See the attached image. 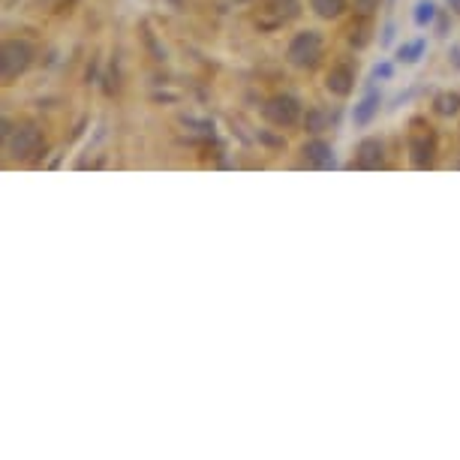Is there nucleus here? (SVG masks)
Masks as SVG:
<instances>
[{
    "mask_svg": "<svg viewBox=\"0 0 460 460\" xmlns=\"http://www.w3.org/2000/svg\"><path fill=\"white\" fill-rule=\"evenodd\" d=\"M322 54H325L322 33H319V31H301V33L292 36L286 58H289V63H292V67H298V69H313L316 63L322 60Z\"/></svg>",
    "mask_w": 460,
    "mask_h": 460,
    "instance_id": "obj_1",
    "label": "nucleus"
},
{
    "mask_svg": "<svg viewBox=\"0 0 460 460\" xmlns=\"http://www.w3.org/2000/svg\"><path fill=\"white\" fill-rule=\"evenodd\" d=\"M433 157H436V135L430 126H424L415 121V130L409 135V160L415 169H430Z\"/></svg>",
    "mask_w": 460,
    "mask_h": 460,
    "instance_id": "obj_2",
    "label": "nucleus"
},
{
    "mask_svg": "<svg viewBox=\"0 0 460 460\" xmlns=\"http://www.w3.org/2000/svg\"><path fill=\"white\" fill-rule=\"evenodd\" d=\"M31 60H33L31 42H24V40H9V42L3 45V78H6V81L18 78L22 72H27Z\"/></svg>",
    "mask_w": 460,
    "mask_h": 460,
    "instance_id": "obj_3",
    "label": "nucleus"
},
{
    "mask_svg": "<svg viewBox=\"0 0 460 460\" xmlns=\"http://www.w3.org/2000/svg\"><path fill=\"white\" fill-rule=\"evenodd\" d=\"M262 114H265L274 126H292L298 117H301V103H298L295 96H289V94H277L265 103Z\"/></svg>",
    "mask_w": 460,
    "mask_h": 460,
    "instance_id": "obj_4",
    "label": "nucleus"
},
{
    "mask_svg": "<svg viewBox=\"0 0 460 460\" xmlns=\"http://www.w3.org/2000/svg\"><path fill=\"white\" fill-rule=\"evenodd\" d=\"M42 148H45V135H42L40 126H22V130L12 135V142H9V153H12L15 160H31Z\"/></svg>",
    "mask_w": 460,
    "mask_h": 460,
    "instance_id": "obj_5",
    "label": "nucleus"
},
{
    "mask_svg": "<svg viewBox=\"0 0 460 460\" xmlns=\"http://www.w3.org/2000/svg\"><path fill=\"white\" fill-rule=\"evenodd\" d=\"M325 87H328L334 96H349L352 90H355V69H352L349 63L331 67L328 76H325Z\"/></svg>",
    "mask_w": 460,
    "mask_h": 460,
    "instance_id": "obj_6",
    "label": "nucleus"
},
{
    "mask_svg": "<svg viewBox=\"0 0 460 460\" xmlns=\"http://www.w3.org/2000/svg\"><path fill=\"white\" fill-rule=\"evenodd\" d=\"M385 162V144L379 139H361L355 148V166L358 169H379Z\"/></svg>",
    "mask_w": 460,
    "mask_h": 460,
    "instance_id": "obj_7",
    "label": "nucleus"
},
{
    "mask_svg": "<svg viewBox=\"0 0 460 460\" xmlns=\"http://www.w3.org/2000/svg\"><path fill=\"white\" fill-rule=\"evenodd\" d=\"M379 105H382V94H379L376 87H370L367 94L361 96V103L352 108V123H355V126H367V123L376 117Z\"/></svg>",
    "mask_w": 460,
    "mask_h": 460,
    "instance_id": "obj_8",
    "label": "nucleus"
},
{
    "mask_svg": "<svg viewBox=\"0 0 460 460\" xmlns=\"http://www.w3.org/2000/svg\"><path fill=\"white\" fill-rule=\"evenodd\" d=\"M304 160H307V166H313V169H328V166H334V151H331L328 142L310 139L304 144Z\"/></svg>",
    "mask_w": 460,
    "mask_h": 460,
    "instance_id": "obj_9",
    "label": "nucleus"
},
{
    "mask_svg": "<svg viewBox=\"0 0 460 460\" xmlns=\"http://www.w3.org/2000/svg\"><path fill=\"white\" fill-rule=\"evenodd\" d=\"M346 3L349 0H310L313 12L322 15V18H340L343 12H346Z\"/></svg>",
    "mask_w": 460,
    "mask_h": 460,
    "instance_id": "obj_10",
    "label": "nucleus"
},
{
    "mask_svg": "<svg viewBox=\"0 0 460 460\" xmlns=\"http://www.w3.org/2000/svg\"><path fill=\"white\" fill-rule=\"evenodd\" d=\"M424 49H427V42L421 40H412V42H403L400 49H397V60H403V63H418L421 60V54H424Z\"/></svg>",
    "mask_w": 460,
    "mask_h": 460,
    "instance_id": "obj_11",
    "label": "nucleus"
},
{
    "mask_svg": "<svg viewBox=\"0 0 460 460\" xmlns=\"http://www.w3.org/2000/svg\"><path fill=\"white\" fill-rule=\"evenodd\" d=\"M433 108H436L439 114H457L460 112V94H454V90H445V94H439L436 99H433Z\"/></svg>",
    "mask_w": 460,
    "mask_h": 460,
    "instance_id": "obj_12",
    "label": "nucleus"
},
{
    "mask_svg": "<svg viewBox=\"0 0 460 460\" xmlns=\"http://www.w3.org/2000/svg\"><path fill=\"white\" fill-rule=\"evenodd\" d=\"M412 18H415V24H418V27H430L433 22H436V6H433L430 0H418V3H415Z\"/></svg>",
    "mask_w": 460,
    "mask_h": 460,
    "instance_id": "obj_13",
    "label": "nucleus"
},
{
    "mask_svg": "<svg viewBox=\"0 0 460 460\" xmlns=\"http://www.w3.org/2000/svg\"><path fill=\"white\" fill-rule=\"evenodd\" d=\"M325 123H328V117H325L322 108H307V114H304V130L307 133H322L325 130Z\"/></svg>",
    "mask_w": 460,
    "mask_h": 460,
    "instance_id": "obj_14",
    "label": "nucleus"
},
{
    "mask_svg": "<svg viewBox=\"0 0 460 460\" xmlns=\"http://www.w3.org/2000/svg\"><path fill=\"white\" fill-rule=\"evenodd\" d=\"M379 3H382V0H352V9H355V15L370 18L379 9Z\"/></svg>",
    "mask_w": 460,
    "mask_h": 460,
    "instance_id": "obj_15",
    "label": "nucleus"
},
{
    "mask_svg": "<svg viewBox=\"0 0 460 460\" xmlns=\"http://www.w3.org/2000/svg\"><path fill=\"white\" fill-rule=\"evenodd\" d=\"M367 40H370V36H367L364 27H358V31L352 27V36H349V42H352V45H358V49H361V45H367Z\"/></svg>",
    "mask_w": 460,
    "mask_h": 460,
    "instance_id": "obj_16",
    "label": "nucleus"
},
{
    "mask_svg": "<svg viewBox=\"0 0 460 460\" xmlns=\"http://www.w3.org/2000/svg\"><path fill=\"white\" fill-rule=\"evenodd\" d=\"M373 76H376V78H382V81H388V78L394 76V67H391V63H376Z\"/></svg>",
    "mask_w": 460,
    "mask_h": 460,
    "instance_id": "obj_17",
    "label": "nucleus"
},
{
    "mask_svg": "<svg viewBox=\"0 0 460 460\" xmlns=\"http://www.w3.org/2000/svg\"><path fill=\"white\" fill-rule=\"evenodd\" d=\"M436 33L448 36V15H436Z\"/></svg>",
    "mask_w": 460,
    "mask_h": 460,
    "instance_id": "obj_18",
    "label": "nucleus"
},
{
    "mask_svg": "<svg viewBox=\"0 0 460 460\" xmlns=\"http://www.w3.org/2000/svg\"><path fill=\"white\" fill-rule=\"evenodd\" d=\"M448 60H451V67H454V69H460V45H451Z\"/></svg>",
    "mask_w": 460,
    "mask_h": 460,
    "instance_id": "obj_19",
    "label": "nucleus"
},
{
    "mask_svg": "<svg viewBox=\"0 0 460 460\" xmlns=\"http://www.w3.org/2000/svg\"><path fill=\"white\" fill-rule=\"evenodd\" d=\"M394 36V24H385V33H382V42H391Z\"/></svg>",
    "mask_w": 460,
    "mask_h": 460,
    "instance_id": "obj_20",
    "label": "nucleus"
},
{
    "mask_svg": "<svg viewBox=\"0 0 460 460\" xmlns=\"http://www.w3.org/2000/svg\"><path fill=\"white\" fill-rule=\"evenodd\" d=\"M448 6H451V9H454V12H457V15H460V0H448Z\"/></svg>",
    "mask_w": 460,
    "mask_h": 460,
    "instance_id": "obj_21",
    "label": "nucleus"
}]
</instances>
